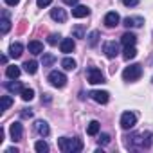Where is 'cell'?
Listing matches in <instances>:
<instances>
[{
	"mask_svg": "<svg viewBox=\"0 0 153 153\" xmlns=\"http://www.w3.org/2000/svg\"><path fill=\"white\" fill-rule=\"evenodd\" d=\"M126 148L130 149H144L151 146V139L153 135L149 131H142V133H133L131 137H126Z\"/></svg>",
	"mask_w": 153,
	"mask_h": 153,
	"instance_id": "6da1fadb",
	"label": "cell"
},
{
	"mask_svg": "<svg viewBox=\"0 0 153 153\" xmlns=\"http://www.w3.org/2000/svg\"><path fill=\"white\" fill-rule=\"evenodd\" d=\"M58 148L63 153H78V151L83 149V142H81V139H67V137H61V139H58Z\"/></svg>",
	"mask_w": 153,
	"mask_h": 153,
	"instance_id": "7a4b0ae2",
	"label": "cell"
},
{
	"mask_svg": "<svg viewBox=\"0 0 153 153\" xmlns=\"http://www.w3.org/2000/svg\"><path fill=\"white\" fill-rule=\"evenodd\" d=\"M140 74H142V67L135 63V65H130L123 70V78H124V81H135L140 78Z\"/></svg>",
	"mask_w": 153,
	"mask_h": 153,
	"instance_id": "3957f363",
	"label": "cell"
},
{
	"mask_svg": "<svg viewBox=\"0 0 153 153\" xmlns=\"http://www.w3.org/2000/svg\"><path fill=\"white\" fill-rule=\"evenodd\" d=\"M87 78H88V83H90V85L105 83V76H103V72H101L99 68H96V67H90V68L87 70Z\"/></svg>",
	"mask_w": 153,
	"mask_h": 153,
	"instance_id": "277c9868",
	"label": "cell"
},
{
	"mask_svg": "<svg viewBox=\"0 0 153 153\" xmlns=\"http://www.w3.org/2000/svg\"><path fill=\"white\" fill-rule=\"evenodd\" d=\"M49 81H51V85H52V87L61 88V87H65V83H67V76H65L63 72L52 70V72L49 74Z\"/></svg>",
	"mask_w": 153,
	"mask_h": 153,
	"instance_id": "5b68a950",
	"label": "cell"
},
{
	"mask_svg": "<svg viewBox=\"0 0 153 153\" xmlns=\"http://www.w3.org/2000/svg\"><path fill=\"white\" fill-rule=\"evenodd\" d=\"M135 123H137V115H135L133 112H124V114L121 115V126H123V130L133 128Z\"/></svg>",
	"mask_w": 153,
	"mask_h": 153,
	"instance_id": "8992f818",
	"label": "cell"
},
{
	"mask_svg": "<svg viewBox=\"0 0 153 153\" xmlns=\"http://www.w3.org/2000/svg\"><path fill=\"white\" fill-rule=\"evenodd\" d=\"M90 97H92L96 103H99V105H106L108 99H110V94H108L106 90H92V92H90Z\"/></svg>",
	"mask_w": 153,
	"mask_h": 153,
	"instance_id": "52a82bcc",
	"label": "cell"
},
{
	"mask_svg": "<svg viewBox=\"0 0 153 153\" xmlns=\"http://www.w3.org/2000/svg\"><path fill=\"white\" fill-rule=\"evenodd\" d=\"M103 52L108 56V58H115L119 54V43L117 42H106L103 45Z\"/></svg>",
	"mask_w": 153,
	"mask_h": 153,
	"instance_id": "ba28073f",
	"label": "cell"
},
{
	"mask_svg": "<svg viewBox=\"0 0 153 153\" xmlns=\"http://www.w3.org/2000/svg\"><path fill=\"white\" fill-rule=\"evenodd\" d=\"M9 133H11V139H13L15 142L22 140V133H24L22 124H20V123H13V124H11V128H9Z\"/></svg>",
	"mask_w": 153,
	"mask_h": 153,
	"instance_id": "9c48e42d",
	"label": "cell"
},
{
	"mask_svg": "<svg viewBox=\"0 0 153 153\" xmlns=\"http://www.w3.org/2000/svg\"><path fill=\"white\" fill-rule=\"evenodd\" d=\"M142 24H144V18H140V16H126L123 20L124 27H140Z\"/></svg>",
	"mask_w": 153,
	"mask_h": 153,
	"instance_id": "30bf717a",
	"label": "cell"
},
{
	"mask_svg": "<svg viewBox=\"0 0 153 153\" xmlns=\"http://www.w3.org/2000/svg\"><path fill=\"white\" fill-rule=\"evenodd\" d=\"M119 22H121V18H119V15L115 11H110L105 16V25L106 27H115V25H119Z\"/></svg>",
	"mask_w": 153,
	"mask_h": 153,
	"instance_id": "8fae6325",
	"label": "cell"
},
{
	"mask_svg": "<svg viewBox=\"0 0 153 153\" xmlns=\"http://www.w3.org/2000/svg\"><path fill=\"white\" fill-rule=\"evenodd\" d=\"M51 18L56 20V22H59V24H63V22L67 20V13H65V9H61V7H54V9L51 11Z\"/></svg>",
	"mask_w": 153,
	"mask_h": 153,
	"instance_id": "7c38bea8",
	"label": "cell"
},
{
	"mask_svg": "<svg viewBox=\"0 0 153 153\" xmlns=\"http://www.w3.org/2000/svg\"><path fill=\"white\" fill-rule=\"evenodd\" d=\"M59 49H61V52H65V54H70V52L76 49V43H74V40H72V38H65V40H61V43H59Z\"/></svg>",
	"mask_w": 153,
	"mask_h": 153,
	"instance_id": "4fadbf2b",
	"label": "cell"
},
{
	"mask_svg": "<svg viewBox=\"0 0 153 153\" xmlns=\"http://www.w3.org/2000/svg\"><path fill=\"white\" fill-rule=\"evenodd\" d=\"M90 15V9L87 7V6H76L74 9H72V16L74 18H85V16H88Z\"/></svg>",
	"mask_w": 153,
	"mask_h": 153,
	"instance_id": "5bb4252c",
	"label": "cell"
},
{
	"mask_svg": "<svg viewBox=\"0 0 153 153\" xmlns=\"http://www.w3.org/2000/svg\"><path fill=\"white\" fill-rule=\"evenodd\" d=\"M135 42H137V36H135L133 33H124V34L121 36V43H123L124 47H131V45H135Z\"/></svg>",
	"mask_w": 153,
	"mask_h": 153,
	"instance_id": "9a60e30c",
	"label": "cell"
},
{
	"mask_svg": "<svg viewBox=\"0 0 153 153\" xmlns=\"http://www.w3.org/2000/svg\"><path fill=\"white\" fill-rule=\"evenodd\" d=\"M29 52L31 54H34V56H38V54H42L43 52V43H40L38 40H33V42H29Z\"/></svg>",
	"mask_w": 153,
	"mask_h": 153,
	"instance_id": "2e32d148",
	"label": "cell"
},
{
	"mask_svg": "<svg viewBox=\"0 0 153 153\" xmlns=\"http://www.w3.org/2000/svg\"><path fill=\"white\" fill-rule=\"evenodd\" d=\"M34 128H36V131H38L42 137H47V135L51 133V130H49V124H47L45 121H36Z\"/></svg>",
	"mask_w": 153,
	"mask_h": 153,
	"instance_id": "e0dca14e",
	"label": "cell"
},
{
	"mask_svg": "<svg viewBox=\"0 0 153 153\" xmlns=\"http://www.w3.org/2000/svg\"><path fill=\"white\" fill-rule=\"evenodd\" d=\"M6 88H7L11 94H18V92L24 90V87L20 85V81H7V83H6Z\"/></svg>",
	"mask_w": 153,
	"mask_h": 153,
	"instance_id": "ac0fdd59",
	"label": "cell"
},
{
	"mask_svg": "<svg viewBox=\"0 0 153 153\" xmlns=\"http://www.w3.org/2000/svg\"><path fill=\"white\" fill-rule=\"evenodd\" d=\"M22 51H24V45H22V43H18V42H16V43H13V45L9 47V54H11L13 58H20V56H22Z\"/></svg>",
	"mask_w": 153,
	"mask_h": 153,
	"instance_id": "d6986e66",
	"label": "cell"
},
{
	"mask_svg": "<svg viewBox=\"0 0 153 153\" xmlns=\"http://www.w3.org/2000/svg\"><path fill=\"white\" fill-rule=\"evenodd\" d=\"M6 76H7V78H11V79H16L18 76H20V68L16 65H9L6 68Z\"/></svg>",
	"mask_w": 153,
	"mask_h": 153,
	"instance_id": "ffe728a7",
	"label": "cell"
},
{
	"mask_svg": "<svg viewBox=\"0 0 153 153\" xmlns=\"http://www.w3.org/2000/svg\"><path fill=\"white\" fill-rule=\"evenodd\" d=\"M99 128H101L99 121H90V123H88V128H87V133L94 137V135H97V133H99Z\"/></svg>",
	"mask_w": 153,
	"mask_h": 153,
	"instance_id": "44dd1931",
	"label": "cell"
},
{
	"mask_svg": "<svg viewBox=\"0 0 153 153\" xmlns=\"http://www.w3.org/2000/svg\"><path fill=\"white\" fill-rule=\"evenodd\" d=\"M137 56V49H135V45H131V47H124V52H123V58L124 59H133Z\"/></svg>",
	"mask_w": 153,
	"mask_h": 153,
	"instance_id": "7402d4cb",
	"label": "cell"
},
{
	"mask_svg": "<svg viewBox=\"0 0 153 153\" xmlns=\"http://www.w3.org/2000/svg\"><path fill=\"white\" fill-rule=\"evenodd\" d=\"M24 68H25V72H27V74H36V70H38V63H36L34 59L25 61V63H24Z\"/></svg>",
	"mask_w": 153,
	"mask_h": 153,
	"instance_id": "603a6c76",
	"label": "cell"
},
{
	"mask_svg": "<svg viewBox=\"0 0 153 153\" xmlns=\"http://www.w3.org/2000/svg\"><path fill=\"white\" fill-rule=\"evenodd\" d=\"M9 29H11V22L7 20V16H4L2 22H0V34H7Z\"/></svg>",
	"mask_w": 153,
	"mask_h": 153,
	"instance_id": "cb8c5ba5",
	"label": "cell"
},
{
	"mask_svg": "<svg viewBox=\"0 0 153 153\" xmlns=\"http://www.w3.org/2000/svg\"><path fill=\"white\" fill-rule=\"evenodd\" d=\"M61 67L65 70H74L76 68V61L72 58H65V59H61Z\"/></svg>",
	"mask_w": 153,
	"mask_h": 153,
	"instance_id": "d4e9b609",
	"label": "cell"
},
{
	"mask_svg": "<svg viewBox=\"0 0 153 153\" xmlns=\"http://www.w3.org/2000/svg\"><path fill=\"white\" fill-rule=\"evenodd\" d=\"M34 149H36L38 153H47V151H49V144H47L45 140H38V142L34 144Z\"/></svg>",
	"mask_w": 153,
	"mask_h": 153,
	"instance_id": "484cf974",
	"label": "cell"
},
{
	"mask_svg": "<svg viewBox=\"0 0 153 153\" xmlns=\"http://www.w3.org/2000/svg\"><path fill=\"white\" fill-rule=\"evenodd\" d=\"M54 61H56V58H54L52 54L45 52V54H43V59H42V65H43V67H51V65H52Z\"/></svg>",
	"mask_w": 153,
	"mask_h": 153,
	"instance_id": "4316f807",
	"label": "cell"
},
{
	"mask_svg": "<svg viewBox=\"0 0 153 153\" xmlns=\"http://www.w3.org/2000/svg\"><path fill=\"white\" fill-rule=\"evenodd\" d=\"M97 40H99V31H92L90 36H88V45L90 47H96L97 45Z\"/></svg>",
	"mask_w": 153,
	"mask_h": 153,
	"instance_id": "83f0119b",
	"label": "cell"
},
{
	"mask_svg": "<svg viewBox=\"0 0 153 153\" xmlns=\"http://www.w3.org/2000/svg\"><path fill=\"white\" fill-rule=\"evenodd\" d=\"M20 94H22V99H24V101H31V99L34 97V90H33V88H24Z\"/></svg>",
	"mask_w": 153,
	"mask_h": 153,
	"instance_id": "f1b7e54d",
	"label": "cell"
},
{
	"mask_svg": "<svg viewBox=\"0 0 153 153\" xmlns=\"http://www.w3.org/2000/svg\"><path fill=\"white\" fill-rule=\"evenodd\" d=\"M11 105H13V99L9 96H2V112H6Z\"/></svg>",
	"mask_w": 153,
	"mask_h": 153,
	"instance_id": "f546056e",
	"label": "cell"
},
{
	"mask_svg": "<svg viewBox=\"0 0 153 153\" xmlns=\"http://www.w3.org/2000/svg\"><path fill=\"white\" fill-rule=\"evenodd\" d=\"M74 36L76 38H85V31H83V27H74Z\"/></svg>",
	"mask_w": 153,
	"mask_h": 153,
	"instance_id": "4dcf8cb0",
	"label": "cell"
},
{
	"mask_svg": "<svg viewBox=\"0 0 153 153\" xmlns=\"http://www.w3.org/2000/svg\"><path fill=\"white\" fill-rule=\"evenodd\" d=\"M20 117H22V119H31V117H33V110H31V108H24L22 114H20Z\"/></svg>",
	"mask_w": 153,
	"mask_h": 153,
	"instance_id": "1f68e13d",
	"label": "cell"
},
{
	"mask_svg": "<svg viewBox=\"0 0 153 153\" xmlns=\"http://www.w3.org/2000/svg\"><path fill=\"white\" fill-rule=\"evenodd\" d=\"M97 140H99V144H101V146H106V144L110 142V135H106V133H101V137H99Z\"/></svg>",
	"mask_w": 153,
	"mask_h": 153,
	"instance_id": "d6a6232c",
	"label": "cell"
},
{
	"mask_svg": "<svg viewBox=\"0 0 153 153\" xmlns=\"http://www.w3.org/2000/svg\"><path fill=\"white\" fill-rule=\"evenodd\" d=\"M51 4H52V0H36V6L38 7H47Z\"/></svg>",
	"mask_w": 153,
	"mask_h": 153,
	"instance_id": "836d02e7",
	"label": "cell"
},
{
	"mask_svg": "<svg viewBox=\"0 0 153 153\" xmlns=\"http://www.w3.org/2000/svg\"><path fill=\"white\" fill-rule=\"evenodd\" d=\"M59 38H61V36H59V34H51V36H49V40H47V42H49V43H51V45H56V43H58V40H59Z\"/></svg>",
	"mask_w": 153,
	"mask_h": 153,
	"instance_id": "e575fe53",
	"label": "cell"
},
{
	"mask_svg": "<svg viewBox=\"0 0 153 153\" xmlns=\"http://www.w3.org/2000/svg\"><path fill=\"white\" fill-rule=\"evenodd\" d=\"M123 4H124L126 7H135V6L139 4V0H123Z\"/></svg>",
	"mask_w": 153,
	"mask_h": 153,
	"instance_id": "d590c367",
	"label": "cell"
},
{
	"mask_svg": "<svg viewBox=\"0 0 153 153\" xmlns=\"http://www.w3.org/2000/svg\"><path fill=\"white\" fill-rule=\"evenodd\" d=\"M63 2H65L67 6H76V4L79 2V0H63Z\"/></svg>",
	"mask_w": 153,
	"mask_h": 153,
	"instance_id": "8d00e7d4",
	"label": "cell"
},
{
	"mask_svg": "<svg viewBox=\"0 0 153 153\" xmlns=\"http://www.w3.org/2000/svg\"><path fill=\"white\" fill-rule=\"evenodd\" d=\"M18 2H20V0H6V4H7V6H16Z\"/></svg>",
	"mask_w": 153,
	"mask_h": 153,
	"instance_id": "74e56055",
	"label": "cell"
},
{
	"mask_svg": "<svg viewBox=\"0 0 153 153\" xmlns=\"http://www.w3.org/2000/svg\"><path fill=\"white\" fill-rule=\"evenodd\" d=\"M42 101H45V103H51V96H49V94H45V97H42Z\"/></svg>",
	"mask_w": 153,
	"mask_h": 153,
	"instance_id": "f35d334b",
	"label": "cell"
},
{
	"mask_svg": "<svg viewBox=\"0 0 153 153\" xmlns=\"http://www.w3.org/2000/svg\"><path fill=\"white\" fill-rule=\"evenodd\" d=\"M7 153H18V148H7Z\"/></svg>",
	"mask_w": 153,
	"mask_h": 153,
	"instance_id": "ab89813d",
	"label": "cell"
},
{
	"mask_svg": "<svg viewBox=\"0 0 153 153\" xmlns=\"http://www.w3.org/2000/svg\"><path fill=\"white\" fill-rule=\"evenodd\" d=\"M151 81H153V79H151Z\"/></svg>",
	"mask_w": 153,
	"mask_h": 153,
	"instance_id": "60d3db41",
	"label": "cell"
}]
</instances>
